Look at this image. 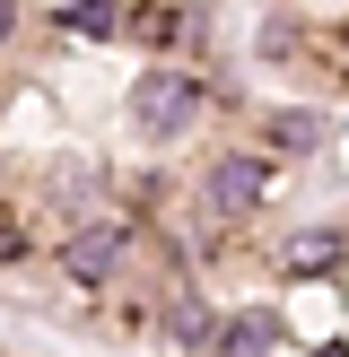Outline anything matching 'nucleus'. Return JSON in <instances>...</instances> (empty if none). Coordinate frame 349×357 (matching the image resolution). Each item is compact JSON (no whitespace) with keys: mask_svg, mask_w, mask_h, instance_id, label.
Masks as SVG:
<instances>
[{"mask_svg":"<svg viewBox=\"0 0 349 357\" xmlns=\"http://www.w3.org/2000/svg\"><path fill=\"white\" fill-rule=\"evenodd\" d=\"M201 192H209V209H218V218H244V209L271 192V166H262V157H218V166L201 174Z\"/></svg>","mask_w":349,"mask_h":357,"instance_id":"nucleus-3","label":"nucleus"},{"mask_svg":"<svg viewBox=\"0 0 349 357\" xmlns=\"http://www.w3.org/2000/svg\"><path fill=\"white\" fill-rule=\"evenodd\" d=\"M271 131H279V149H297V157H306L314 139H323V114H279Z\"/></svg>","mask_w":349,"mask_h":357,"instance_id":"nucleus-8","label":"nucleus"},{"mask_svg":"<svg viewBox=\"0 0 349 357\" xmlns=\"http://www.w3.org/2000/svg\"><path fill=\"white\" fill-rule=\"evenodd\" d=\"M122 261H131V236H122V227H87V236H70V244H61V271L79 279V288L122 279Z\"/></svg>","mask_w":349,"mask_h":357,"instance_id":"nucleus-2","label":"nucleus"},{"mask_svg":"<svg viewBox=\"0 0 349 357\" xmlns=\"http://www.w3.org/2000/svg\"><path fill=\"white\" fill-rule=\"evenodd\" d=\"M279 261H288L297 279H314V271H341V261H349V236H341V227H306V236H288V253H279Z\"/></svg>","mask_w":349,"mask_h":357,"instance_id":"nucleus-4","label":"nucleus"},{"mask_svg":"<svg viewBox=\"0 0 349 357\" xmlns=\"http://www.w3.org/2000/svg\"><path fill=\"white\" fill-rule=\"evenodd\" d=\"M166 331H174V340H218V314H209L201 296L184 288V296H174V305H166Z\"/></svg>","mask_w":349,"mask_h":357,"instance_id":"nucleus-6","label":"nucleus"},{"mask_svg":"<svg viewBox=\"0 0 349 357\" xmlns=\"http://www.w3.org/2000/svg\"><path fill=\"white\" fill-rule=\"evenodd\" d=\"M271 340H279V314L271 305H253V314H236V323H218V357H271Z\"/></svg>","mask_w":349,"mask_h":357,"instance_id":"nucleus-5","label":"nucleus"},{"mask_svg":"<svg viewBox=\"0 0 349 357\" xmlns=\"http://www.w3.org/2000/svg\"><path fill=\"white\" fill-rule=\"evenodd\" d=\"M314 357H349V349H314Z\"/></svg>","mask_w":349,"mask_h":357,"instance_id":"nucleus-10","label":"nucleus"},{"mask_svg":"<svg viewBox=\"0 0 349 357\" xmlns=\"http://www.w3.org/2000/svg\"><path fill=\"white\" fill-rule=\"evenodd\" d=\"M61 26H70V35H114L122 17H114V0H70V9H61Z\"/></svg>","mask_w":349,"mask_h":357,"instance_id":"nucleus-7","label":"nucleus"},{"mask_svg":"<svg viewBox=\"0 0 349 357\" xmlns=\"http://www.w3.org/2000/svg\"><path fill=\"white\" fill-rule=\"evenodd\" d=\"M9 35H17V0H0V44H9Z\"/></svg>","mask_w":349,"mask_h":357,"instance_id":"nucleus-9","label":"nucleus"},{"mask_svg":"<svg viewBox=\"0 0 349 357\" xmlns=\"http://www.w3.org/2000/svg\"><path fill=\"white\" fill-rule=\"evenodd\" d=\"M201 79H192V70H149V79L131 87V122L149 139H174V131H192V122H201Z\"/></svg>","mask_w":349,"mask_h":357,"instance_id":"nucleus-1","label":"nucleus"}]
</instances>
